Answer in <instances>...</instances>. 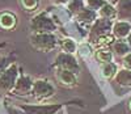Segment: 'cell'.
Wrapping results in <instances>:
<instances>
[{
  "mask_svg": "<svg viewBox=\"0 0 131 114\" xmlns=\"http://www.w3.org/2000/svg\"><path fill=\"white\" fill-rule=\"evenodd\" d=\"M96 58L102 63H107V62H113V54L110 51V49H100L96 53Z\"/></svg>",
  "mask_w": 131,
  "mask_h": 114,
  "instance_id": "20",
  "label": "cell"
},
{
  "mask_svg": "<svg viewBox=\"0 0 131 114\" xmlns=\"http://www.w3.org/2000/svg\"><path fill=\"white\" fill-rule=\"evenodd\" d=\"M50 2L52 4H55V5H66L68 0H50Z\"/></svg>",
  "mask_w": 131,
  "mask_h": 114,
  "instance_id": "26",
  "label": "cell"
},
{
  "mask_svg": "<svg viewBox=\"0 0 131 114\" xmlns=\"http://www.w3.org/2000/svg\"><path fill=\"white\" fill-rule=\"evenodd\" d=\"M84 2H85V0H84Z\"/></svg>",
  "mask_w": 131,
  "mask_h": 114,
  "instance_id": "30",
  "label": "cell"
},
{
  "mask_svg": "<svg viewBox=\"0 0 131 114\" xmlns=\"http://www.w3.org/2000/svg\"><path fill=\"white\" fill-rule=\"evenodd\" d=\"M59 46L62 49V53H64V54H72L73 55L78 51V45H76L75 39H72L70 37H66V38L60 39Z\"/></svg>",
  "mask_w": 131,
  "mask_h": 114,
  "instance_id": "17",
  "label": "cell"
},
{
  "mask_svg": "<svg viewBox=\"0 0 131 114\" xmlns=\"http://www.w3.org/2000/svg\"><path fill=\"white\" fill-rule=\"evenodd\" d=\"M100 70H101L102 77H105V79H113V77H115V75L118 72V66L114 62H107V63H102L101 64Z\"/></svg>",
  "mask_w": 131,
  "mask_h": 114,
  "instance_id": "16",
  "label": "cell"
},
{
  "mask_svg": "<svg viewBox=\"0 0 131 114\" xmlns=\"http://www.w3.org/2000/svg\"><path fill=\"white\" fill-rule=\"evenodd\" d=\"M30 95L38 101L47 100L55 95V87L47 79H38V80L33 81V88Z\"/></svg>",
  "mask_w": 131,
  "mask_h": 114,
  "instance_id": "5",
  "label": "cell"
},
{
  "mask_svg": "<svg viewBox=\"0 0 131 114\" xmlns=\"http://www.w3.org/2000/svg\"><path fill=\"white\" fill-rule=\"evenodd\" d=\"M64 104H43V105H20V110L24 114H58Z\"/></svg>",
  "mask_w": 131,
  "mask_h": 114,
  "instance_id": "7",
  "label": "cell"
},
{
  "mask_svg": "<svg viewBox=\"0 0 131 114\" xmlns=\"http://www.w3.org/2000/svg\"><path fill=\"white\" fill-rule=\"evenodd\" d=\"M18 75L20 72L16 63H12L0 74V96H5L12 92Z\"/></svg>",
  "mask_w": 131,
  "mask_h": 114,
  "instance_id": "4",
  "label": "cell"
},
{
  "mask_svg": "<svg viewBox=\"0 0 131 114\" xmlns=\"http://www.w3.org/2000/svg\"><path fill=\"white\" fill-rule=\"evenodd\" d=\"M75 17H76V20H78L79 24H81L83 26H88V25L92 26V24L97 20V13L94 12V11L84 7Z\"/></svg>",
  "mask_w": 131,
  "mask_h": 114,
  "instance_id": "12",
  "label": "cell"
},
{
  "mask_svg": "<svg viewBox=\"0 0 131 114\" xmlns=\"http://www.w3.org/2000/svg\"><path fill=\"white\" fill-rule=\"evenodd\" d=\"M33 79L25 74H20L17 80H16V84L12 89V95L15 96H28L31 93V88H33Z\"/></svg>",
  "mask_w": 131,
  "mask_h": 114,
  "instance_id": "8",
  "label": "cell"
},
{
  "mask_svg": "<svg viewBox=\"0 0 131 114\" xmlns=\"http://www.w3.org/2000/svg\"><path fill=\"white\" fill-rule=\"evenodd\" d=\"M122 70H131V53H128L122 58Z\"/></svg>",
  "mask_w": 131,
  "mask_h": 114,
  "instance_id": "24",
  "label": "cell"
},
{
  "mask_svg": "<svg viewBox=\"0 0 131 114\" xmlns=\"http://www.w3.org/2000/svg\"><path fill=\"white\" fill-rule=\"evenodd\" d=\"M131 32V22L130 21H115L112 26V34L117 39H126L128 33Z\"/></svg>",
  "mask_w": 131,
  "mask_h": 114,
  "instance_id": "9",
  "label": "cell"
},
{
  "mask_svg": "<svg viewBox=\"0 0 131 114\" xmlns=\"http://www.w3.org/2000/svg\"><path fill=\"white\" fill-rule=\"evenodd\" d=\"M29 41L36 50L42 53L52 51L58 45V38L55 33H31Z\"/></svg>",
  "mask_w": 131,
  "mask_h": 114,
  "instance_id": "1",
  "label": "cell"
},
{
  "mask_svg": "<svg viewBox=\"0 0 131 114\" xmlns=\"http://www.w3.org/2000/svg\"><path fill=\"white\" fill-rule=\"evenodd\" d=\"M18 3L24 11H26V12H33V11H36L38 8L39 0H18Z\"/></svg>",
  "mask_w": 131,
  "mask_h": 114,
  "instance_id": "21",
  "label": "cell"
},
{
  "mask_svg": "<svg viewBox=\"0 0 131 114\" xmlns=\"http://www.w3.org/2000/svg\"><path fill=\"white\" fill-rule=\"evenodd\" d=\"M66 5H67V9L70 11V13L76 16L85 7V2L84 0H68Z\"/></svg>",
  "mask_w": 131,
  "mask_h": 114,
  "instance_id": "19",
  "label": "cell"
},
{
  "mask_svg": "<svg viewBox=\"0 0 131 114\" xmlns=\"http://www.w3.org/2000/svg\"><path fill=\"white\" fill-rule=\"evenodd\" d=\"M13 62V58L10 55H5V54H0V74H2L7 67H9Z\"/></svg>",
  "mask_w": 131,
  "mask_h": 114,
  "instance_id": "22",
  "label": "cell"
},
{
  "mask_svg": "<svg viewBox=\"0 0 131 114\" xmlns=\"http://www.w3.org/2000/svg\"><path fill=\"white\" fill-rule=\"evenodd\" d=\"M125 41H126V43L128 45V47L131 49V32L128 33V36L126 37V39H125Z\"/></svg>",
  "mask_w": 131,
  "mask_h": 114,
  "instance_id": "27",
  "label": "cell"
},
{
  "mask_svg": "<svg viewBox=\"0 0 131 114\" xmlns=\"http://www.w3.org/2000/svg\"><path fill=\"white\" fill-rule=\"evenodd\" d=\"M104 4H105L104 0H85V7L92 9V11H94L96 13H97V11L100 9Z\"/></svg>",
  "mask_w": 131,
  "mask_h": 114,
  "instance_id": "23",
  "label": "cell"
},
{
  "mask_svg": "<svg viewBox=\"0 0 131 114\" xmlns=\"http://www.w3.org/2000/svg\"><path fill=\"white\" fill-rule=\"evenodd\" d=\"M91 51H92V50H91V46L85 50V49H84V43H83V45H80V47H79V53H80L83 56H89V55H91Z\"/></svg>",
  "mask_w": 131,
  "mask_h": 114,
  "instance_id": "25",
  "label": "cell"
},
{
  "mask_svg": "<svg viewBox=\"0 0 131 114\" xmlns=\"http://www.w3.org/2000/svg\"><path fill=\"white\" fill-rule=\"evenodd\" d=\"M104 2L105 3H107V4H112V5H115L118 2H119V0H104Z\"/></svg>",
  "mask_w": 131,
  "mask_h": 114,
  "instance_id": "28",
  "label": "cell"
},
{
  "mask_svg": "<svg viewBox=\"0 0 131 114\" xmlns=\"http://www.w3.org/2000/svg\"><path fill=\"white\" fill-rule=\"evenodd\" d=\"M118 21H130L131 20V0H119L114 5Z\"/></svg>",
  "mask_w": 131,
  "mask_h": 114,
  "instance_id": "10",
  "label": "cell"
},
{
  "mask_svg": "<svg viewBox=\"0 0 131 114\" xmlns=\"http://www.w3.org/2000/svg\"><path fill=\"white\" fill-rule=\"evenodd\" d=\"M52 66L55 70H66L75 75H78L80 72V66L72 54H64V53L58 54Z\"/></svg>",
  "mask_w": 131,
  "mask_h": 114,
  "instance_id": "6",
  "label": "cell"
},
{
  "mask_svg": "<svg viewBox=\"0 0 131 114\" xmlns=\"http://www.w3.org/2000/svg\"><path fill=\"white\" fill-rule=\"evenodd\" d=\"M112 26H113V21H107L97 17V20L92 24L89 30V36H88L89 43L100 45L101 41L109 38V34L112 33Z\"/></svg>",
  "mask_w": 131,
  "mask_h": 114,
  "instance_id": "2",
  "label": "cell"
},
{
  "mask_svg": "<svg viewBox=\"0 0 131 114\" xmlns=\"http://www.w3.org/2000/svg\"><path fill=\"white\" fill-rule=\"evenodd\" d=\"M128 109H130V111H131V100H130V102H128Z\"/></svg>",
  "mask_w": 131,
  "mask_h": 114,
  "instance_id": "29",
  "label": "cell"
},
{
  "mask_svg": "<svg viewBox=\"0 0 131 114\" xmlns=\"http://www.w3.org/2000/svg\"><path fill=\"white\" fill-rule=\"evenodd\" d=\"M31 33H54L57 30V24L47 12H39L30 20Z\"/></svg>",
  "mask_w": 131,
  "mask_h": 114,
  "instance_id": "3",
  "label": "cell"
},
{
  "mask_svg": "<svg viewBox=\"0 0 131 114\" xmlns=\"http://www.w3.org/2000/svg\"><path fill=\"white\" fill-rule=\"evenodd\" d=\"M17 25V16L9 11L0 12V29L3 30H13Z\"/></svg>",
  "mask_w": 131,
  "mask_h": 114,
  "instance_id": "11",
  "label": "cell"
},
{
  "mask_svg": "<svg viewBox=\"0 0 131 114\" xmlns=\"http://www.w3.org/2000/svg\"><path fill=\"white\" fill-rule=\"evenodd\" d=\"M55 76L58 81L64 87H73L78 84V75L66 70H55Z\"/></svg>",
  "mask_w": 131,
  "mask_h": 114,
  "instance_id": "13",
  "label": "cell"
},
{
  "mask_svg": "<svg viewBox=\"0 0 131 114\" xmlns=\"http://www.w3.org/2000/svg\"><path fill=\"white\" fill-rule=\"evenodd\" d=\"M97 17L102 18V20H107V21H113L117 18V12H115V7L112 4L105 3L100 9L97 11Z\"/></svg>",
  "mask_w": 131,
  "mask_h": 114,
  "instance_id": "15",
  "label": "cell"
},
{
  "mask_svg": "<svg viewBox=\"0 0 131 114\" xmlns=\"http://www.w3.org/2000/svg\"><path fill=\"white\" fill-rule=\"evenodd\" d=\"M112 54H114L117 58H123L125 55L131 53V49L128 47V45L126 43L125 39H117L112 43Z\"/></svg>",
  "mask_w": 131,
  "mask_h": 114,
  "instance_id": "14",
  "label": "cell"
},
{
  "mask_svg": "<svg viewBox=\"0 0 131 114\" xmlns=\"http://www.w3.org/2000/svg\"><path fill=\"white\" fill-rule=\"evenodd\" d=\"M114 80L118 85L122 87H131V70H118Z\"/></svg>",
  "mask_w": 131,
  "mask_h": 114,
  "instance_id": "18",
  "label": "cell"
}]
</instances>
